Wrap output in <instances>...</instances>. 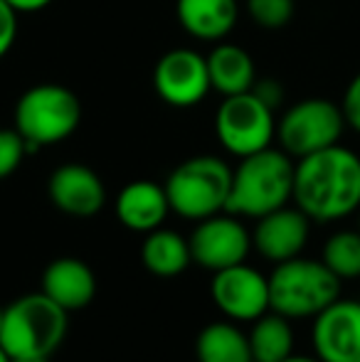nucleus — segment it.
Masks as SVG:
<instances>
[{"label": "nucleus", "instance_id": "1", "mask_svg": "<svg viewBox=\"0 0 360 362\" xmlns=\"http://www.w3.org/2000/svg\"><path fill=\"white\" fill-rule=\"evenodd\" d=\"M294 202L311 222H338L360 210V156L336 144L298 158Z\"/></svg>", "mask_w": 360, "mask_h": 362}, {"label": "nucleus", "instance_id": "2", "mask_svg": "<svg viewBox=\"0 0 360 362\" xmlns=\"http://www.w3.org/2000/svg\"><path fill=\"white\" fill-rule=\"evenodd\" d=\"M294 168L296 160L281 148H265L260 153L240 158V165L232 168V185L225 212L260 219L289 205L294 197Z\"/></svg>", "mask_w": 360, "mask_h": 362}, {"label": "nucleus", "instance_id": "3", "mask_svg": "<svg viewBox=\"0 0 360 362\" xmlns=\"http://www.w3.org/2000/svg\"><path fill=\"white\" fill-rule=\"evenodd\" d=\"M82 124V101L62 84H35L23 91L13 111V126L30 153L67 141Z\"/></svg>", "mask_w": 360, "mask_h": 362}, {"label": "nucleus", "instance_id": "4", "mask_svg": "<svg viewBox=\"0 0 360 362\" xmlns=\"http://www.w3.org/2000/svg\"><path fill=\"white\" fill-rule=\"evenodd\" d=\"M67 315L42 291L23 296L3 308L0 348L10 358H50L67 335Z\"/></svg>", "mask_w": 360, "mask_h": 362}, {"label": "nucleus", "instance_id": "5", "mask_svg": "<svg viewBox=\"0 0 360 362\" xmlns=\"http://www.w3.org/2000/svg\"><path fill=\"white\" fill-rule=\"evenodd\" d=\"M341 298V279L323 262L294 257L269 274V308L284 318H316Z\"/></svg>", "mask_w": 360, "mask_h": 362}, {"label": "nucleus", "instance_id": "6", "mask_svg": "<svg viewBox=\"0 0 360 362\" xmlns=\"http://www.w3.org/2000/svg\"><path fill=\"white\" fill-rule=\"evenodd\" d=\"M232 168L217 156H192L170 170L163 187L170 212L182 219L200 222L227 210Z\"/></svg>", "mask_w": 360, "mask_h": 362}, {"label": "nucleus", "instance_id": "7", "mask_svg": "<svg viewBox=\"0 0 360 362\" xmlns=\"http://www.w3.org/2000/svg\"><path fill=\"white\" fill-rule=\"evenodd\" d=\"M343 131H346V119L341 104L323 96L296 101L277 121V141L294 160L336 146Z\"/></svg>", "mask_w": 360, "mask_h": 362}, {"label": "nucleus", "instance_id": "8", "mask_svg": "<svg viewBox=\"0 0 360 362\" xmlns=\"http://www.w3.org/2000/svg\"><path fill=\"white\" fill-rule=\"evenodd\" d=\"M215 136L230 156L247 158L272 148L277 139V111L255 91L222 96L215 111Z\"/></svg>", "mask_w": 360, "mask_h": 362}, {"label": "nucleus", "instance_id": "9", "mask_svg": "<svg viewBox=\"0 0 360 362\" xmlns=\"http://www.w3.org/2000/svg\"><path fill=\"white\" fill-rule=\"evenodd\" d=\"M212 303L235 323H252L269 313V276L245 262L212 272Z\"/></svg>", "mask_w": 360, "mask_h": 362}, {"label": "nucleus", "instance_id": "10", "mask_svg": "<svg viewBox=\"0 0 360 362\" xmlns=\"http://www.w3.org/2000/svg\"><path fill=\"white\" fill-rule=\"evenodd\" d=\"M187 242H190L192 262L207 272H220L245 262L252 249V234L237 215L217 212L200 219Z\"/></svg>", "mask_w": 360, "mask_h": 362}, {"label": "nucleus", "instance_id": "11", "mask_svg": "<svg viewBox=\"0 0 360 362\" xmlns=\"http://www.w3.org/2000/svg\"><path fill=\"white\" fill-rule=\"evenodd\" d=\"M153 89L168 106L192 109L212 91L207 57L190 47L166 52L153 67Z\"/></svg>", "mask_w": 360, "mask_h": 362}, {"label": "nucleus", "instance_id": "12", "mask_svg": "<svg viewBox=\"0 0 360 362\" xmlns=\"http://www.w3.org/2000/svg\"><path fill=\"white\" fill-rule=\"evenodd\" d=\"M313 355L321 362H360V300L336 298L313 318Z\"/></svg>", "mask_w": 360, "mask_h": 362}, {"label": "nucleus", "instance_id": "13", "mask_svg": "<svg viewBox=\"0 0 360 362\" xmlns=\"http://www.w3.org/2000/svg\"><path fill=\"white\" fill-rule=\"evenodd\" d=\"M47 195L59 212L69 217H94L106 205L104 180L82 163L54 168L47 182Z\"/></svg>", "mask_w": 360, "mask_h": 362}, {"label": "nucleus", "instance_id": "14", "mask_svg": "<svg viewBox=\"0 0 360 362\" xmlns=\"http://www.w3.org/2000/svg\"><path fill=\"white\" fill-rule=\"evenodd\" d=\"M311 234V219L298 207H279L269 215L257 219L252 232V247L272 264H281L286 259L301 257L303 247Z\"/></svg>", "mask_w": 360, "mask_h": 362}, {"label": "nucleus", "instance_id": "15", "mask_svg": "<svg viewBox=\"0 0 360 362\" xmlns=\"http://www.w3.org/2000/svg\"><path fill=\"white\" fill-rule=\"evenodd\" d=\"M40 291L50 300L64 308L67 313L82 310L94 300L96 293V276L87 262L74 257H59L52 264H47L42 274Z\"/></svg>", "mask_w": 360, "mask_h": 362}, {"label": "nucleus", "instance_id": "16", "mask_svg": "<svg viewBox=\"0 0 360 362\" xmlns=\"http://www.w3.org/2000/svg\"><path fill=\"white\" fill-rule=\"evenodd\" d=\"M116 217L126 229L149 234L163 227L170 215V202L166 187L153 180H134L116 195Z\"/></svg>", "mask_w": 360, "mask_h": 362}, {"label": "nucleus", "instance_id": "17", "mask_svg": "<svg viewBox=\"0 0 360 362\" xmlns=\"http://www.w3.org/2000/svg\"><path fill=\"white\" fill-rule=\"evenodd\" d=\"M180 28L200 42H222L240 20L237 0H175Z\"/></svg>", "mask_w": 360, "mask_h": 362}, {"label": "nucleus", "instance_id": "18", "mask_svg": "<svg viewBox=\"0 0 360 362\" xmlns=\"http://www.w3.org/2000/svg\"><path fill=\"white\" fill-rule=\"evenodd\" d=\"M210 86L220 96H235L252 91L257 81V67L245 47L232 42H217L207 54Z\"/></svg>", "mask_w": 360, "mask_h": 362}, {"label": "nucleus", "instance_id": "19", "mask_svg": "<svg viewBox=\"0 0 360 362\" xmlns=\"http://www.w3.org/2000/svg\"><path fill=\"white\" fill-rule=\"evenodd\" d=\"M141 262L158 279L180 276L192 262L190 242L173 229L158 227L146 234L144 247H141Z\"/></svg>", "mask_w": 360, "mask_h": 362}, {"label": "nucleus", "instance_id": "20", "mask_svg": "<svg viewBox=\"0 0 360 362\" xmlns=\"http://www.w3.org/2000/svg\"><path fill=\"white\" fill-rule=\"evenodd\" d=\"M197 362H255L250 338L235 320H217L200 330L195 340Z\"/></svg>", "mask_w": 360, "mask_h": 362}, {"label": "nucleus", "instance_id": "21", "mask_svg": "<svg viewBox=\"0 0 360 362\" xmlns=\"http://www.w3.org/2000/svg\"><path fill=\"white\" fill-rule=\"evenodd\" d=\"M250 350L255 362H281L294 353V330L289 318L274 313H265L262 318L252 320Z\"/></svg>", "mask_w": 360, "mask_h": 362}, {"label": "nucleus", "instance_id": "22", "mask_svg": "<svg viewBox=\"0 0 360 362\" xmlns=\"http://www.w3.org/2000/svg\"><path fill=\"white\" fill-rule=\"evenodd\" d=\"M321 262L336 274L341 281L360 279V232L358 229H341L333 232L323 244Z\"/></svg>", "mask_w": 360, "mask_h": 362}, {"label": "nucleus", "instance_id": "23", "mask_svg": "<svg viewBox=\"0 0 360 362\" xmlns=\"http://www.w3.org/2000/svg\"><path fill=\"white\" fill-rule=\"evenodd\" d=\"M252 23L262 30H281L296 15V0H247Z\"/></svg>", "mask_w": 360, "mask_h": 362}, {"label": "nucleus", "instance_id": "24", "mask_svg": "<svg viewBox=\"0 0 360 362\" xmlns=\"http://www.w3.org/2000/svg\"><path fill=\"white\" fill-rule=\"evenodd\" d=\"M30 153L23 136L13 129H0V180L10 177Z\"/></svg>", "mask_w": 360, "mask_h": 362}, {"label": "nucleus", "instance_id": "25", "mask_svg": "<svg viewBox=\"0 0 360 362\" xmlns=\"http://www.w3.org/2000/svg\"><path fill=\"white\" fill-rule=\"evenodd\" d=\"M341 111H343V119H346L348 129L360 134V72L348 81L346 91H343Z\"/></svg>", "mask_w": 360, "mask_h": 362}, {"label": "nucleus", "instance_id": "26", "mask_svg": "<svg viewBox=\"0 0 360 362\" xmlns=\"http://www.w3.org/2000/svg\"><path fill=\"white\" fill-rule=\"evenodd\" d=\"M18 10L10 3L0 0V59L13 49L15 40H18Z\"/></svg>", "mask_w": 360, "mask_h": 362}, {"label": "nucleus", "instance_id": "27", "mask_svg": "<svg viewBox=\"0 0 360 362\" xmlns=\"http://www.w3.org/2000/svg\"><path fill=\"white\" fill-rule=\"evenodd\" d=\"M252 91H255L257 96H260L262 101H265L267 106H272L274 111L281 106V101H284V89H281V84H279L277 79H269V76H265V79H260L257 76V81H255V86H252Z\"/></svg>", "mask_w": 360, "mask_h": 362}, {"label": "nucleus", "instance_id": "28", "mask_svg": "<svg viewBox=\"0 0 360 362\" xmlns=\"http://www.w3.org/2000/svg\"><path fill=\"white\" fill-rule=\"evenodd\" d=\"M5 3L13 5L18 13L30 15V13H40V10H45L47 5H52L54 0H5Z\"/></svg>", "mask_w": 360, "mask_h": 362}, {"label": "nucleus", "instance_id": "29", "mask_svg": "<svg viewBox=\"0 0 360 362\" xmlns=\"http://www.w3.org/2000/svg\"><path fill=\"white\" fill-rule=\"evenodd\" d=\"M281 362H321L316 358V355H289V358H284Z\"/></svg>", "mask_w": 360, "mask_h": 362}, {"label": "nucleus", "instance_id": "30", "mask_svg": "<svg viewBox=\"0 0 360 362\" xmlns=\"http://www.w3.org/2000/svg\"><path fill=\"white\" fill-rule=\"evenodd\" d=\"M10 362H50V358H10Z\"/></svg>", "mask_w": 360, "mask_h": 362}, {"label": "nucleus", "instance_id": "31", "mask_svg": "<svg viewBox=\"0 0 360 362\" xmlns=\"http://www.w3.org/2000/svg\"><path fill=\"white\" fill-rule=\"evenodd\" d=\"M0 362H10V355H8V353H5V350H3V348H0Z\"/></svg>", "mask_w": 360, "mask_h": 362}, {"label": "nucleus", "instance_id": "32", "mask_svg": "<svg viewBox=\"0 0 360 362\" xmlns=\"http://www.w3.org/2000/svg\"><path fill=\"white\" fill-rule=\"evenodd\" d=\"M0 328H3V308H0Z\"/></svg>", "mask_w": 360, "mask_h": 362}, {"label": "nucleus", "instance_id": "33", "mask_svg": "<svg viewBox=\"0 0 360 362\" xmlns=\"http://www.w3.org/2000/svg\"><path fill=\"white\" fill-rule=\"evenodd\" d=\"M358 232H360V210H358Z\"/></svg>", "mask_w": 360, "mask_h": 362}]
</instances>
